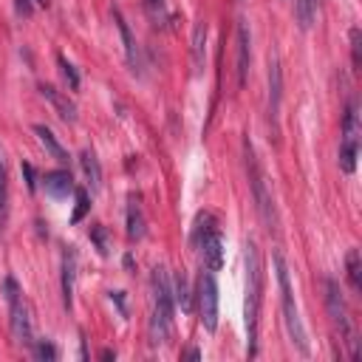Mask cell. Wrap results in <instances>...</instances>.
<instances>
[{
	"mask_svg": "<svg viewBox=\"0 0 362 362\" xmlns=\"http://www.w3.org/2000/svg\"><path fill=\"white\" fill-rule=\"evenodd\" d=\"M263 300V260L255 240L246 243V354L257 356V320Z\"/></svg>",
	"mask_w": 362,
	"mask_h": 362,
	"instance_id": "obj_1",
	"label": "cell"
},
{
	"mask_svg": "<svg viewBox=\"0 0 362 362\" xmlns=\"http://www.w3.org/2000/svg\"><path fill=\"white\" fill-rule=\"evenodd\" d=\"M153 320H150V342L161 345L167 342L170 331H173V311H175V300H173V288H170V277L161 266L153 269Z\"/></svg>",
	"mask_w": 362,
	"mask_h": 362,
	"instance_id": "obj_2",
	"label": "cell"
},
{
	"mask_svg": "<svg viewBox=\"0 0 362 362\" xmlns=\"http://www.w3.org/2000/svg\"><path fill=\"white\" fill-rule=\"evenodd\" d=\"M274 272H277V283H280V303H283L286 331H288L291 342L297 345V351L300 354H308L305 328H303V320H300V311H297V303H294V291H291V280H288V269H286L283 255H274Z\"/></svg>",
	"mask_w": 362,
	"mask_h": 362,
	"instance_id": "obj_3",
	"label": "cell"
},
{
	"mask_svg": "<svg viewBox=\"0 0 362 362\" xmlns=\"http://www.w3.org/2000/svg\"><path fill=\"white\" fill-rule=\"evenodd\" d=\"M243 158H246V175H249V187H252V195H255V204H257V212H260V221L266 223L269 232H277V215H274V201L266 189V175L260 170V161L255 156V147L249 139H243Z\"/></svg>",
	"mask_w": 362,
	"mask_h": 362,
	"instance_id": "obj_4",
	"label": "cell"
},
{
	"mask_svg": "<svg viewBox=\"0 0 362 362\" xmlns=\"http://www.w3.org/2000/svg\"><path fill=\"white\" fill-rule=\"evenodd\" d=\"M3 291H6V300H8V322H11V334L20 345H34V325H31V311H28V303L17 286L14 277H6L3 283Z\"/></svg>",
	"mask_w": 362,
	"mask_h": 362,
	"instance_id": "obj_5",
	"label": "cell"
},
{
	"mask_svg": "<svg viewBox=\"0 0 362 362\" xmlns=\"http://www.w3.org/2000/svg\"><path fill=\"white\" fill-rule=\"evenodd\" d=\"M195 297H198V317H201V325H204L206 331H215V328H218V283H215L212 269H204V272L198 274Z\"/></svg>",
	"mask_w": 362,
	"mask_h": 362,
	"instance_id": "obj_6",
	"label": "cell"
},
{
	"mask_svg": "<svg viewBox=\"0 0 362 362\" xmlns=\"http://www.w3.org/2000/svg\"><path fill=\"white\" fill-rule=\"evenodd\" d=\"M325 303H328V314L334 320V325L339 328V334L345 337V342L351 345V359H359V351H356V337L351 331V320H348V308H345V300L339 294V286L337 280H325Z\"/></svg>",
	"mask_w": 362,
	"mask_h": 362,
	"instance_id": "obj_7",
	"label": "cell"
},
{
	"mask_svg": "<svg viewBox=\"0 0 362 362\" xmlns=\"http://www.w3.org/2000/svg\"><path fill=\"white\" fill-rule=\"evenodd\" d=\"M195 243L201 246L204 266L212 269V272H218V269L223 266V238H221V232L212 226V229H206L201 238H195Z\"/></svg>",
	"mask_w": 362,
	"mask_h": 362,
	"instance_id": "obj_8",
	"label": "cell"
},
{
	"mask_svg": "<svg viewBox=\"0 0 362 362\" xmlns=\"http://www.w3.org/2000/svg\"><path fill=\"white\" fill-rule=\"evenodd\" d=\"M280 99H283V71H280V57L269 54V119L277 124L280 116Z\"/></svg>",
	"mask_w": 362,
	"mask_h": 362,
	"instance_id": "obj_9",
	"label": "cell"
},
{
	"mask_svg": "<svg viewBox=\"0 0 362 362\" xmlns=\"http://www.w3.org/2000/svg\"><path fill=\"white\" fill-rule=\"evenodd\" d=\"M113 20H116V25H119V34H122V42H124V54H127V62H130L133 74H141V68H144V62H141V48H139V42L133 40L130 25H127V20L122 17L119 8H113Z\"/></svg>",
	"mask_w": 362,
	"mask_h": 362,
	"instance_id": "obj_10",
	"label": "cell"
},
{
	"mask_svg": "<svg viewBox=\"0 0 362 362\" xmlns=\"http://www.w3.org/2000/svg\"><path fill=\"white\" fill-rule=\"evenodd\" d=\"M40 93L51 102V107L57 110V116H59L62 122H68V124L76 122V105L68 99V93H62V90L54 88V85H40Z\"/></svg>",
	"mask_w": 362,
	"mask_h": 362,
	"instance_id": "obj_11",
	"label": "cell"
},
{
	"mask_svg": "<svg viewBox=\"0 0 362 362\" xmlns=\"http://www.w3.org/2000/svg\"><path fill=\"white\" fill-rule=\"evenodd\" d=\"M252 34H249V23L240 20L238 23V88H243L246 74H249V59H252Z\"/></svg>",
	"mask_w": 362,
	"mask_h": 362,
	"instance_id": "obj_12",
	"label": "cell"
},
{
	"mask_svg": "<svg viewBox=\"0 0 362 362\" xmlns=\"http://www.w3.org/2000/svg\"><path fill=\"white\" fill-rule=\"evenodd\" d=\"M42 187H45V192L51 198H65L68 192H74V175L68 170H62V167L59 170H51V173H45Z\"/></svg>",
	"mask_w": 362,
	"mask_h": 362,
	"instance_id": "obj_13",
	"label": "cell"
},
{
	"mask_svg": "<svg viewBox=\"0 0 362 362\" xmlns=\"http://www.w3.org/2000/svg\"><path fill=\"white\" fill-rule=\"evenodd\" d=\"M74 277H76V252L65 249V255H62V303L68 311L74 305Z\"/></svg>",
	"mask_w": 362,
	"mask_h": 362,
	"instance_id": "obj_14",
	"label": "cell"
},
{
	"mask_svg": "<svg viewBox=\"0 0 362 362\" xmlns=\"http://www.w3.org/2000/svg\"><path fill=\"white\" fill-rule=\"evenodd\" d=\"M79 164H82V173H85V178H88L90 192H99V187H102V167H99L96 153H93V150H82Z\"/></svg>",
	"mask_w": 362,
	"mask_h": 362,
	"instance_id": "obj_15",
	"label": "cell"
},
{
	"mask_svg": "<svg viewBox=\"0 0 362 362\" xmlns=\"http://www.w3.org/2000/svg\"><path fill=\"white\" fill-rule=\"evenodd\" d=\"M34 133H37V139H40V144L45 147V153L51 156V158H57L59 164H68V153L62 150V144L57 141V136L45 127V124H34Z\"/></svg>",
	"mask_w": 362,
	"mask_h": 362,
	"instance_id": "obj_16",
	"label": "cell"
},
{
	"mask_svg": "<svg viewBox=\"0 0 362 362\" xmlns=\"http://www.w3.org/2000/svg\"><path fill=\"white\" fill-rule=\"evenodd\" d=\"M204 54H206V23L198 20L192 31V71L195 74H201L204 68Z\"/></svg>",
	"mask_w": 362,
	"mask_h": 362,
	"instance_id": "obj_17",
	"label": "cell"
},
{
	"mask_svg": "<svg viewBox=\"0 0 362 362\" xmlns=\"http://www.w3.org/2000/svg\"><path fill=\"white\" fill-rule=\"evenodd\" d=\"M317 8H320V0H294V17H297V25L303 31H308L314 25Z\"/></svg>",
	"mask_w": 362,
	"mask_h": 362,
	"instance_id": "obj_18",
	"label": "cell"
},
{
	"mask_svg": "<svg viewBox=\"0 0 362 362\" xmlns=\"http://www.w3.org/2000/svg\"><path fill=\"white\" fill-rule=\"evenodd\" d=\"M144 235V215H141V206L136 198L127 201V238L130 240H139Z\"/></svg>",
	"mask_w": 362,
	"mask_h": 362,
	"instance_id": "obj_19",
	"label": "cell"
},
{
	"mask_svg": "<svg viewBox=\"0 0 362 362\" xmlns=\"http://www.w3.org/2000/svg\"><path fill=\"white\" fill-rule=\"evenodd\" d=\"M345 266H348L351 288L359 291V288H362V260H359V249H348V255H345Z\"/></svg>",
	"mask_w": 362,
	"mask_h": 362,
	"instance_id": "obj_20",
	"label": "cell"
},
{
	"mask_svg": "<svg viewBox=\"0 0 362 362\" xmlns=\"http://www.w3.org/2000/svg\"><path fill=\"white\" fill-rule=\"evenodd\" d=\"M8 223V175H6V164L0 156V232Z\"/></svg>",
	"mask_w": 362,
	"mask_h": 362,
	"instance_id": "obj_21",
	"label": "cell"
},
{
	"mask_svg": "<svg viewBox=\"0 0 362 362\" xmlns=\"http://www.w3.org/2000/svg\"><path fill=\"white\" fill-rule=\"evenodd\" d=\"M173 300H175V303L184 308V311H189V308H192V294H189V286H187V277H184V274H178V277H175Z\"/></svg>",
	"mask_w": 362,
	"mask_h": 362,
	"instance_id": "obj_22",
	"label": "cell"
},
{
	"mask_svg": "<svg viewBox=\"0 0 362 362\" xmlns=\"http://www.w3.org/2000/svg\"><path fill=\"white\" fill-rule=\"evenodd\" d=\"M351 62H354V71L362 68V31L359 28H351Z\"/></svg>",
	"mask_w": 362,
	"mask_h": 362,
	"instance_id": "obj_23",
	"label": "cell"
},
{
	"mask_svg": "<svg viewBox=\"0 0 362 362\" xmlns=\"http://www.w3.org/2000/svg\"><path fill=\"white\" fill-rule=\"evenodd\" d=\"M74 195H76V209H74L71 221H74V223H79V221L85 218V212H88L90 201H88V189H82V187H74Z\"/></svg>",
	"mask_w": 362,
	"mask_h": 362,
	"instance_id": "obj_24",
	"label": "cell"
},
{
	"mask_svg": "<svg viewBox=\"0 0 362 362\" xmlns=\"http://www.w3.org/2000/svg\"><path fill=\"white\" fill-rule=\"evenodd\" d=\"M57 65L62 68V76L68 79V85H71V90H76L79 88V74H76V68L62 57V54H57Z\"/></svg>",
	"mask_w": 362,
	"mask_h": 362,
	"instance_id": "obj_25",
	"label": "cell"
},
{
	"mask_svg": "<svg viewBox=\"0 0 362 362\" xmlns=\"http://www.w3.org/2000/svg\"><path fill=\"white\" fill-rule=\"evenodd\" d=\"M144 8H147V14H150L153 23H164V17H167L164 0H144Z\"/></svg>",
	"mask_w": 362,
	"mask_h": 362,
	"instance_id": "obj_26",
	"label": "cell"
},
{
	"mask_svg": "<svg viewBox=\"0 0 362 362\" xmlns=\"http://www.w3.org/2000/svg\"><path fill=\"white\" fill-rule=\"evenodd\" d=\"M90 238L96 240V246H99V255H107V229H105V226H93Z\"/></svg>",
	"mask_w": 362,
	"mask_h": 362,
	"instance_id": "obj_27",
	"label": "cell"
},
{
	"mask_svg": "<svg viewBox=\"0 0 362 362\" xmlns=\"http://www.w3.org/2000/svg\"><path fill=\"white\" fill-rule=\"evenodd\" d=\"M34 354H37L40 359H57V348H54L51 342H45V339L34 345Z\"/></svg>",
	"mask_w": 362,
	"mask_h": 362,
	"instance_id": "obj_28",
	"label": "cell"
},
{
	"mask_svg": "<svg viewBox=\"0 0 362 362\" xmlns=\"http://www.w3.org/2000/svg\"><path fill=\"white\" fill-rule=\"evenodd\" d=\"M23 173H25V178H28V181H25V184H28V189L34 192V189H37V175H34V167H31V164H23Z\"/></svg>",
	"mask_w": 362,
	"mask_h": 362,
	"instance_id": "obj_29",
	"label": "cell"
},
{
	"mask_svg": "<svg viewBox=\"0 0 362 362\" xmlns=\"http://www.w3.org/2000/svg\"><path fill=\"white\" fill-rule=\"evenodd\" d=\"M31 11H34V3L31 0H17V14L20 17H31Z\"/></svg>",
	"mask_w": 362,
	"mask_h": 362,
	"instance_id": "obj_30",
	"label": "cell"
},
{
	"mask_svg": "<svg viewBox=\"0 0 362 362\" xmlns=\"http://www.w3.org/2000/svg\"><path fill=\"white\" fill-rule=\"evenodd\" d=\"M181 356H184V359H201V351H198V348H187Z\"/></svg>",
	"mask_w": 362,
	"mask_h": 362,
	"instance_id": "obj_31",
	"label": "cell"
},
{
	"mask_svg": "<svg viewBox=\"0 0 362 362\" xmlns=\"http://www.w3.org/2000/svg\"><path fill=\"white\" fill-rule=\"evenodd\" d=\"M113 356H116V354H113L110 348H105V351H102V359H113Z\"/></svg>",
	"mask_w": 362,
	"mask_h": 362,
	"instance_id": "obj_32",
	"label": "cell"
},
{
	"mask_svg": "<svg viewBox=\"0 0 362 362\" xmlns=\"http://www.w3.org/2000/svg\"><path fill=\"white\" fill-rule=\"evenodd\" d=\"M37 3H40V6H48V0H37Z\"/></svg>",
	"mask_w": 362,
	"mask_h": 362,
	"instance_id": "obj_33",
	"label": "cell"
}]
</instances>
